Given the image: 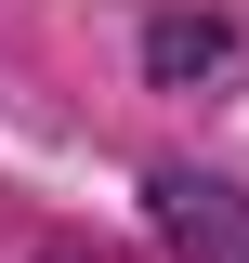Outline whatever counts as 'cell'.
<instances>
[{
    "label": "cell",
    "mask_w": 249,
    "mask_h": 263,
    "mask_svg": "<svg viewBox=\"0 0 249 263\" xmlns=\"http://www.w3.org/2000/svg\"><path fill=\"white\" fill-rule=\"evenodd\" d=\"M157 224L184 263H249V197L210 184V171H157Z\"/></svg>",
    "instance_id": "6da1fadb"
},
{
    "label": "cell",
    "mask_w": 249,
    "mask_h": 263,
    "mask_svg": "<svg viewBox=\"0 0 249 263\" xmlns=\"http://www.w3.org/2000/svg\"><path fill=\"white\" fill-rule=\"evenodd\" d=\"M53 263H92V250H53Z\"/></svg>",
    "instance_id": "7a4b0ae2"
}]
</instances>
